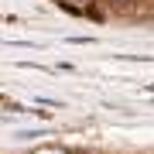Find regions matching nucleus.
<instances>
[{"instance_id": "obj_1", "label": "nucleus", "mask_w": 154, "mask_h": 154, "mask_svg": "<svg viewBox=\"0 0 154 154\" xmlns=\"http://www.w3.org/2000/svg\"><path fill=\"white\" fill-rule=\"evenodd\" d=\"M137 0H113V11H134Z\"/></svg>"}]
</instances>
